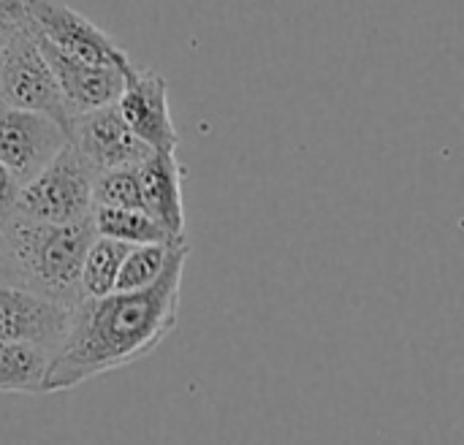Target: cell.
<instances>
[{"label":"cell","mask_w":464,"mask_h":445,"mask_svg":"<svg viewBox=\"0 0 464 445\" xmlns=\"http://www.w3.org/2000/svg\"><path fill=\"white\" fill-rule=\"evenodd\" d=\"M95 237L117 239L125 245H147V242H171L160 226L144 209H122V207H92L90 212Z\"/></svg>","instance_id":"14"},{"label":"cell","mask_w":464,"mask_h":445,"mask_svg":"<svg viewBox=\"0 0 464 445\" xmlns=\"http://www.w3.org/2000/svg\"><path fill=\"white\" fill-rule=\"evenodd\" d=\"M95 174L68 141L33 179L22 182L14 196V215L44 223H73L92 212Z\"/></svg>","instance_id":"3"},{"label":"cell","mask_w":464,"mask_h":445,"mask_svg":"<svg viewBox=\"0 0 464 445\" xmlns=\"http://www.w3.org/2000/svg\"><path fill=\"white\" fill-rule=\"evenodd\" d=\"M49 359L35 345L0 340V394H44Z\"/></svg>","instance_id":"12"},{"label":"cell","mask_w":464,"mask_h":445,"mask_svg":"<svg viewBox=\"0 0 464 445\" xmlns=\"http://www.w3.org/2000/svg\"><path fill=\"white\" fill-rule=\"evenodd\" d=\"M0 16L24 27L27 24V0H0Z\"/></svg>","instance_id":"18"},{"label":"cell","mask_w":464,"mask_h":445,"mask_svg":"<svg viewBox=\"0 0 464 445\" xmlns=\"http://www.w3.org/2000/svg\"><path fill=\"white\" fill-rule=\"evenodd\" d=\"M14 280L46 299L73 307L82 299L79 269L95 239L92 218L73 223H44L22 215L0 220Z\"/></svg>","instance_id":"2"},{"label":"cell","mask_w":464,"mask_h":445,"mask_svg":"<svg viewBox=\"0 0 464 445\" xmlns=\"http://www.w3.org/2000/svg\"><path fill=\"white\" fill-rule=\"evenodd\" d=\"M33 38H35L44 60L49 63V68H52V73L57 79V87L63 92V101H65L71 117L82 114V111H90V109L117 103V98L122 92V82H125L122 71L109 68V65H92V63L76 60V57L54 49L49 41H44L35 33H33Z\"/></svg>","instance_id":"10"},{"label":"cell","mask_w":464,"mask_h":445,"mask_svg":"<svg viewBox=\"0 0 464 445\" xmlns=\"http://www.w3.org/2000/svg\"><path fill=\"white\" fill-rule=\"evenodd\" d=\"M92 207L141 209L139 166H117V169L95 174V179H92Z\"/></svg>","instance_id":"16"},{"label":"cell","mask_w":464,"mask_h":445,"mask_svg":"<svg viewBox=\"0 0 464 445\" xmlns=\"http://www.w3.org/2000/svg\"><path fill=\"white\" fill-rule=\"evenodd\" d=\"M117 109L125 125L133 131L155 152H177L179 133L169 109V84L166 76L152 68L130 65L125 71L122 92L117 98Z\"/></svg>","instance_id":"8"},{"label":"cell","mask_w":464,"mask_h":445,"mask_svg":"<svg viewBox=\"0 0 464 445\" xmlns=\"http://www.w3.org/2000/svg\"><path fill=\"white\" fill-rule=\"evenodd\" d=\"M65 144L68 131L52 117L0 103V163L16 188L33 179Z\"/></svg>","instance_id":"6"},{"label":"cell","mask_w":464,"mask_h":445,"mask_svg":"<svg viewBox=\"0 0 464 445\" xmlns=\"http://www.w3.org/2000/svg\"><path fill=\"white\" fill-rule=\"evenodd\" d=\"M0 285H16L14 269H11V258H8V247H5V237H3V228H0Z\"/></svg>","instance_id":"19"},{"label":"cell","mask_w":464,"mask_h":445,"mask_svg":"<svg viewBox=\"0 0 464 445\" xmlns=\"http://www.w3.org/2000/svg\"><path fill=\"white\" fill-rule=\"evenodd\" d=\"M24 27H30L54 49L76 60H84L92 65H109L122 73L133 65L125 49L109 33H103L95 22L82 16L65 0H27Z\"/></svg>","instance_id":"5"},{"label":"cell","mask_w":464,"mask_h":445,"mask_svg":"<svg viewBox=\"0 0 464 445\" xmlns=\"http://www.w3.org/2000/svg\"><path fill=\"white\" fill-rule=\"evenodd\" d=\"M14 196H16V182L0 163V220H5L14 212Z\"/></svg>","instance_id":"17"},{"label":"cell","mask_w":464,"mask_h":445,"mask_svg":"<svg viewBox=\"0 0 464 445\" xmlns=\"http://www.w3.org/2000/svg\"><path fill=\"white\" fill-rule=\"evenodd\" d=\"M16 27H19V24H14V22H8V19L0 16V49H3V46L8 44V38L16 33Z\"/></svg>","instance_id":"20"},{"label":"cell","mask_w":464,"mask_h":445,"mask_svg":"<svg viewBox=\"0 0 464 445\" xmlns=\"http://www.w3.org/2000/svg\"><path fill=\"white\" fill-rule=\"evenodd\" d=\"M68 141L76 147L92 174L117 166H139L152 152L125 125L117 103L73 114L68 122Z\"/></svg>","instance_id":"7"},{"label":"cell","mask_w":464,"mask_h":445,"mask_svg":"<svg viewBox=\"0 0 464 445\" xmlns=\"http://www.w3.org/2000/svg\"><path fill=\"white\" fill-rule=\"evenodd\" d=\"M0 103L46 114L68 131L71 111L27 27H16L8 44L0 49Z\"/></svg>","instance_id":"4"},{"label":"cell","mask_w":464,"mask_h":445,"mask_svg":"<svg viewBox=\"0 0 464 445\" xmlns=\"http://www.w3.org/2000/svg\"><path fill=\"white\" fill-rule=\"evenodd\" d=\"M71 324V307L22 285H0V340L46 351L60 348Z\"/></svg>","instance_id":"9"},{"label":"cell","mask_w":464,"mask_h":445,"mask_svg":"<svg viewBox=\"0 0 464 445\" xmlns=\"http://www.w3.org/2000/svg\"><path fill=\"white\" fill-rule=\"evenodd\" d=\"M182 242V239H177ZM177 242H147V245H130V250L125 253L120 272H117V283L114 291H141L147 285H152L171 256V247Z\"/></svg>","instance_id":"15"},{"label":"cell","mask_w":464,"mask_h":445,"mask_svg":"<svg viewBox=\"0 0 464 445\" xmlns=\"http://www.w3.org/2000/svg\"><path fill=\"white\" fill-rule=\"evenodd\" d=\"M130 250V245L117 242V239H106V237H95L84 253L82 269H79V291L82 299H98L114 291L117 283V272L120 264L125 258V253Z\"/></svg>","instance_id":"13"},{"label":"cell","mask_w":464,"mask_h":445,"mask_svg":"<svg viewBox=\"0 0 464 445\" xmlns=\"http://www.w3.org/2000/svg\"><path fill=\"white\" fill-rule=\"evenodd\" d=\"M185 166L177 152H150L139 163L141 209L160 226V231L177 242L185 237V201H182Z\"/></svg>","instance_id":"11"},{"label":"cell","mask_w":464,"mask_h":445,"mask_svg":"<svg viewBox=\"0 0 464 445\" xmlns=\"http://www.w3.org/2000/svg\"><path fill=\"white\" fill-rule=\"evenodd\" d=\"M188 253V239L177 242L163 275L141 291H111L98 299H79L71 307L68 332L49 359L44 394L76 389L158 351L179 321Z\"/></svg>","instance_id":"1"}]
</instances>
